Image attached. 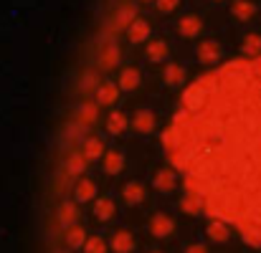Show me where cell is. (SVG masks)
Segmentation results:
<instances>
[{"instance_id":"cell-1","label":"cell","mask_w":261,"mask_h":253,"mask_svg":"<svg viewBox=\"0 0 261 253\" xmlns=\"http://www.w3.org/2000/svg\"><path fill=\"white\" fill-rule=\"evenodd\" d=\"M216 76L203 109L170 122L163 145L211 220L261 226V56L233 59Z\"/></svg>"},{"instance_id":"cell-2","label":"cell","mask_w":261,"mask_h":253,"mask_svg":"<svg viewBox=\"0 0 261 253\" xmlns=\"http://www.w3.org/2000/svg\"><path fill=\"white\" fill-rule=\"evenodd\" d=\"M205 101H208V91L198 84V81H193V84L182 91V106H185V111H190V114L198 111V109H203Z\"/></svg>"},{"instance_id":"cell-3","label":"cell","mask_w":261,"mask_h":253,"mask_svg":"<svg viewBox=\"0 0 261 253\" xmlns=\"http://www.w3.org/2000/svg\"><path fill=\"white\" fill-rule=\"evenodd\" d=\"M152 187H155L158 192H163V195H170L175 187H177V175H175V170L173 167L155 170V175H152Z\"/></svg>"},{"instance_id":"cell-4","label":"cell","mask_w":261,"mask_h":253,"mask_svg":"<svg viewBox=\"0 0 261 253\" xmlns=\"http://www.w3.org/2000/svg\"><path fill=\"white\" fill-rule=\"evenodd\" d=\"M221 56H223L221 43H218V41H213V38L200 41V43L195 46V59H198L200 64H218V59H221Z\"/></svg>"},{"instance_id":"cell-5","label":"cell","mask_w":261,"mask_h":253,"mask_svg":"<svg viewBox=\"0 0 261 253\" xmlns=\"http://www.w3.org/2000/svg\"><path fill=\"white\" fill-rule=\"evenodd\" d=\"M150 233L155 238H170L175 233V220L168 213H155L150 218Z\"/></svg>"},{"instance_id":"cell-6","label":"cell","mask_w":261,"mask_h":253,"mask_svg":"<svg viewBox=\"0 0 261 253\" xmlns=\"http://www.w3.org/2000/svg\"><path fill=\"white\" fill-rule=\"evenodd\" d=\"M109 248L114 253H132L135 251V236L127 231V228H119L112 233L109 238Z\"/></svg>"},{"instance_id":"cell-7","label":"cell","mask_w":261,"mask_h":253,"mask_svg":"<svg viewBox=\"0 0 261 253\" xmlns=\"http://www.w3.org/2000/svg\"><path fill=\"white\" fill-rule=\"evenodd\" d=\"M114 213H117V203L112 200V198H96V203H94V208H91V215H94V220H99V223H107V220H112L114 218Z\"/></svg>"},{"instance_id":"cell-8","label":"cell","mask_w":261,"mask_h":253,"mask_svg":"<svg viewBox=\"0 0 261 253\" xmlns=\"http://www.w3.org/2000/svg\"><path fill=\"white\" fill-rule=\"evenodd\" d=\"M117 99H119V86L114 84V81H101V84L96 86V106H112V104H117Z\"/></svg>"},{"instance_id":"cell-9","label":"cell","mask_w":261,"mask_h":253,"mask_svg":"<svg viewBox=\"0 0 261 253\" xmlns=\"http://www.w3.org/2000/svg\"><path fill=\"white\" fill-rule=\"evenodd\" d=\"M200 31H203V18H200V15H195V13L182 15V18L177 20V33H180V36H185V38H195Z\"/></svg>"},{"instance_id":"cell-10","label":"cell","mask_w":261,"mask_h":253,"mask_svg":"<svg viewBox=\"0 0 261 253\" xmlns=\"http://www.w3.org/2000/svg\"><path fill=\"white\" fill-rule=\"evenodd\" d=\"M56 218H59V226H61V228L76 226V220H79V208H76V203L64 200V203L59 205V210H56Z\"/></svg>"},{"instance_id":"cell-11","label":"cell","mask_w":261,"mask_h":253,"mask_svg":"<svg viewBox=\"0 0 261 253\" xmlns=\"http://www.w3.org/2000/svg\"><path fill=\"white\" fill-rule=\"evenodd\" d=\"M132 127H135L137 134H150V132L155 129V114H152L150 109H140V111H135V117H132Z\"/></svg>"},{"instance_id":"cell-12","label":"cell","mask_w":261,"mask_h":253,"mask_svg":"<svg viewBox=\"0 0 261 253\" xmlns=\"http://www.w3.org/2000/svg\"><path fill=\"white\" fill-rule=\"evenodd\" d=\"M127 38H129V43H142V41H147V38H150V23H147L145 18H135V20L129 23V28H127Z\"/></svg>"},{"instance_id":"cell-13","label":"cell","mask_w":261,"mask_h":253,"mask_svg":"<svg viewBox=\"0 0 261 253\" xmlns=\"http://www.w3.org/2000/svg\"><path fill=\"white\" fill-rule=\"evenodd\" d=\"M122 198L127 205H140L145 200V185L140 180H129L124 187H122Z\"/></svg>"},{"instance_id":"cell-14","label":"cell","mask_w":261,"mask_h":253,"mask_svg":"<svg viewBox=\"0 0 261 253\" xmlns=\"http://www.w3.org/2000/svg\"><path fill=\"white\" fill-rule=\"evenodd\" d=\"M122 59V51L117 43H107L101 51H99V69H114Z\"/></svg>"},{"instance_id":"cell-15","label":"cell","mask_w":261,"mask_h":253,"mask_svg":"<svg viewBox=\"0 0 261 253\" xmlns=\"http://www.w3.org/2000/svg\"><path fill=\"white\" fill-rule=\"evenodd\" d=\"M96 117H99V106L94 101H84V104L76 106V124H82L84 129L96 122Z\"/></svg>"},{"instance_id":"cell-16","label":"cell","mask_w":261,"mask_h":253,"mask_svg":"<svg viewBox=\"0 0 261 253\" xmlns=\"http://www.w3.org/2000/svg\"><path fill=\"white\" fill-rule=\"evenodd\" d=\"M74 198H76V203L94 200V198H96V182L89 180V177H82V180L74 185Z\"/></svg>"},{"instance_id":"cell-17","label":"cell","mask_w":261,"mask_h":253,"mask_svg":"<svg viewBox=\"0 0 261 253\" xmlns=\"http://www.w3.org/2000/svg\"><path fill=\"white\" fill-rule=\"evenodd\" d=\"M231 15L236 20H251L256 15V3L254 0H233L231 3Z\"/></svg>"},{"instance_id":"cell-18","label":"cell","mask_w":261,"mask_h":253,"mask_svg":"<svg viewBox=\"0 0 261 253\" xmlns=\"http://www.w3.org/2000/svg\"><path fill=\"white\" fill-rule=\"evenodd\" d=\"M142 81V76H140V71L135 69V66H127V69H122L119 71V91H135L137 86Z\"/></svg>"},{"instance_id":"cell-19","label":"cell","mask_w":261,"mask_h":253,"mask_svg":"<svg viewBox=\"0 0 261 253\" xmlns=\"http://www.w3.org/2000/svg\"><path fill=\"white\" fill-rule=\"evenodd\" d=\"M104 142L99 139V137H87L84 142H82V155H84V160H99V157H104Z\"/></svg>"},{"instance_id":"cell-20","label":"cell","mask_w":261,"mask_h":253,"mask_svg":"<svg viewBox=\"0 0 261 253\" xmlns=\"http://www.w3.org/2000/svg\"><path fill=\"white\" fill-rule=\"evenodd\" d=\"M124 170V155L119 150H107L104 152V172L107 175H119Z\"/></svg>"},{"instance_id":"cell-21","label":"cell","mask_w":261,"mask_h":253,"mask_svg":"<svg viewBox=\"0 0 261 253\" xmlns=\"http://www.w3.org/2000/svg\"><path fill=\"white\" fill-rule=\"evenodd\" d=\"M205 233H208V238L213 243H226L231 238V231H228V226L223 220H211L208 228H205Z\"/></svg>"},{"instance_id":"cell-22","label":"cell","mask_w":261,"mask_h":253,"mask_svg":"<svg viewBox=\"0 0 261 253\" xmlns=\"http://www.w3.org/2000/svg\"><path fill=\"white\" fill-rule=\"evenodd\" d=\"M239 231H241L244 243H249L254 248H261V226H256V223H241Z\"/></svg>"},{"instance_id":"cell-23","label":"cell","mask_w":261,"mask_h":253,"mask_svg":"<svg viewBox=\"0 0 261 253\" xmlns=\"http://www.w3.org/2000/svg\"><path fill=\"white\" fill-rule=\"evenodd\" d=\"M127 129V117H124V111H109V117H107V132L109 134H122Z\"/></svg>"},{"instance_id":"cell-24","label":"cell","mask_w":261,"mask_h":253,"mask_svg":"<svg viewBox=\"0 0 261 253\" xmlns=\"http://www.w3.org/2000/svg\"><path fill=\"white\" fill-rule=\"evenodd\" d=\"M244 53H246V59H259L261 56V36L259 33H249V36H244Z\"/></svg>"},{"instance_id":"cell-25","label":"cell","mask_w":261,"mask_h":253,"mask_svg":"<svg viewBox=\"0 0 261 253\" xmlns=\"http://www.w3.org/2000/svg\"><path fill=\"white\" fill-rule=\"evenodd\" d=\"M147 59L152 61V64H158V61H165L168 59V43L165 41H150L147 43Z\"/></svg>"},{"instance_id":"cell-26","label":"cell","mask_w":261,"mask_h":253,"mask_svg":"<svg viewBox=\"0 0 261 253\" xmlns=\"http://www.w3.org/2000/svg\"><path fill=\"white\" fill-rule=\"evenodd\" d=\"M185 81V69L180 64H168L165 66V84L168 86H182Z\"/></svg>"},{"instance_id":"cell-27","label":"cell","mask_w":261,"mask_h":253,"mask_svg":"<svg viewBox=\"0 0 261 253\" xmlns=\"http://www.w3.org/2000/svg\"><path fill=\"white\" fill-rule=\"evenodd\" d=\"M132 20H135V8H132V5H122V8L114 13V28H117V31L129 28Z\"/></svg>"},{"instance_id":"cell-28","label":"cell","mask_w":261,"mask_h":253,"mask_svg":"<svg viewBox=\"0 0 261 253\" xmlns=\"http://www.w3.org/2000/svg\"><path fill=\"white\" fill-rule=\"evenodd\" d=\"M84 241H87V233H84V228L79 223L71 226V228H66V246L69 248H82Z\"/></svg>"},{"instance_id":"cell-29","label":"cell","mask_w":261,"mask_h":253,"mask_svg":"<svg viewBox=\"0 0 261 253\" xmlns=\"http://www.w3.org/2000/svg\"><path fill=\"white\" fill-rule=\"evenodd\" d=\"M180 210L182 213H188V215H198L200 210H203V198H198V195H185L182 200H180Z\"/></svg>"},{"instance_id":"cell-30","label":"cell","mask_w":261,"mask_h":253,"mask_svg":"<svg viewBox=\"0 0 261 253\" xmlns=\"http://www.w3.org/2000/svg\"><path fill=\"white\" fill-rule=\"evenodd\" d=\"M87 170V160L82 152H71L66 157V175H82Z\"/></svg>"},{"instance_id":"cell-31","label":"cell","mask_w":261,"mask_h":253,"mask_svg":"<svg viewBox=\"0 0 261 253\" xmlns=\"http://www.w3.org/2000/svg\"><path fill=\"white\" fill-rule=\"evenodd\" d=\"M82 251H84V253H107V251H109V246H107V241H104L101 236H91V238H87V241H84Z\"/></svg>"},{"instance_id":"cell-32","label":"cell","mask_w":261,"mask_h":253,"mask_svg":"<svg viewBox=\"0 0 261 253\" xmlns=\"http://www.w3.org/2000/svg\"><path fill=\"white\" fill-rule=\"evenodd\" d=\"M99 84V76H96V71H87L84 76H82V81H79V91H91V89H96Z\"/></svg>"},{"instance_id":"cell-33","label":"cell","mask_w":261,"mask_h":253,"mask_svg":"<svg viewBox=\"0 0 261 253\" xmlns=\"http://www.w3.org/2000/svg\"><path fill=\"white\" fill-rule=\"evenodd\" d=\"M82 132H84V127H82V124H76V122H74V124H69V127H66V132H64V142H66V145H71L74 139H79V137H82Z\"/></svg>"},{"instance_id":"cell-34","label":"cell","mask_w":261,"mask_h":253,"mask_svg":"<svg viewBox=\"0 0 261 253\" xmlns=\"http://www.w3.org/2000/svg\"><path fill=\"white\" fill-rule=\"evenodd\" d=\"M177 5H180V0H155V8L160 13H173Z\"/></svg>"},{"instance_id":"cell-35","label":"cell","mask_w":261,"mask_h":253,"mask_svg":"<svg viewBox=\"0 0 261 253\" xmlns=\"http://www.w3.org/2000/svg\"><path fill=\"white\" fill-rule=\"evenodd\" d=\"M185 253H208V248H205L203 243H190V246L185 248Z\"/></svg>"},{"instance_id":"cell-36","label":"cell","mask_w":261,"mask_h":253,"mask_svg":"<svg viewBox=\"0 0 261 253\" xmlns=\"http://www.w3.org/2000/svg\"><path fill=\"white\" fill-rule=\"evenodd\" d=\"M142 3H155V0H142Z\"/></svg>"},{"instance_id":"cell-37","label":"cell","mask_w":261,"mask_h":253,"mask_svg":"<svg viewBox=\"0 0 261 253\" xmlns=\"http://www.w3.org/2000/svg\"><path fill=\"white\" fill-rule=\"evenodd\" d=\"M150 253H163V251H150Z\"/></svg>"},{"instance_id":"cell-38","label":"cell","mask_w":261,"mask_h":253,"mask_svg":"<svg viewBox=\"0 0 261 253\" xmlns=\"http://www.w3.org/2000/svg\"><path fill=\"white\" fill-rule=\"evenodd\" d=\"M216 3H218V0H216Z\"/></svg>"}]
</instances>
